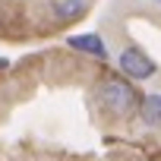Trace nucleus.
Masks as SVG:
<instances>
[{
    "mask_svg": "<svg viewBox=\"0 0 161 161\" xmlns=\"http://www.w3.org/2000/svg\"><path fill=\"white\" fill-rule=\"evenodd\" d=\"M95 95H98V104H104V111H111L114 117H130L142 104V98L133 89V82H126V79H120V76H108L98 86Z\"/></svg>",
    "mask_w": 161,
    "mask_h": 161,
    "instance_id": "1",
    "label": "nucleus"
},
{
    "mask_svg": "<svg viewBox=\"0 0 161 161\" xmlns=\"http://www.w3.org/2000/svg\"><path fill=\"white\" fill-rule=\"evenodd\" d=\"M117 63H120V69H123L130 79H139V82H145V79H152V76L158 73L155 60H152L142 47H123L120 57H117Z\"/></svg>",
    "mask_w": 161,
    "mask_h": 161,
    "instance_id": "2",
    "label": "nucleus"
},
{
    "mask_svg": "<svg viewBox=\"0 0 161 161\" xmlns=\"http://www.w3.org/2000/svg\"><path fill=\"white\" fill-rule=\"evenodd\" d=\"M89 7H92V0H54L51 13L57 22H76L89 13Z\"/></svg>",
    "mask_w": 161,
    "mask_h": 161,
    "instance_id": "3",
    "label": "nucleus"
},
{
    "mask_svg": "<svg viewBox=\"0 0 161 161\" xmlns=\"http://www.w3.org/2000/svg\"><path fill=\"white\" fill-rule=\"evenodd\" d=\"M66 44H69L73 51H79V54H89V57H98V60H104V57H108V47H104L101 35H95V32L69 35V38H66Z\"/></svg>",
    "mask_w": 161,
    "mask_h": 161,
    "instance_id": "4",
    "label": "nucleus"
},
{
    "mask_svg": "<svg viewBox=\"0 0 161 161\" xmlns=\"http://www.w3.org/2000/svg\"><path fill=\"white\" fill-rule=\"evenodd\" d=\"M139 117L148 126H158L161 123V95H145L142 104H139Z\"/></svg>",
    "mask_w": 161,
    "mask_h": 161,
    "instance_id": "5",
    "label": "nucleus"
},
{
    "mask_svg": "<svg viewBox=\"0 0 161 161\" xmlns=\"http://www.w3.org/2000/svg\"><path fill=\"white\" fill-rule=\"evenodd\" d=\"M0 69H7V60H3V57H0Z\"/></svg>",
    "mask_w": 161,
    "mask_h": 161,
    "instance_id": "6",
    "label": "nucleus"
},
{
    "mask_svg": "<svg viewBox=\"0 0 161 161\" xmlns=\"http://www.w3.org/2000/svg\"><path fill=\"white\" fill-rule=\"evenodd\" d=\"M155 3H161V0H155Z\"/></svg>",
    "mask_w": 161,
    "mask_h": 161,
    "instance_id": "7",
    "label": "nucleus"
}]
</instances>
